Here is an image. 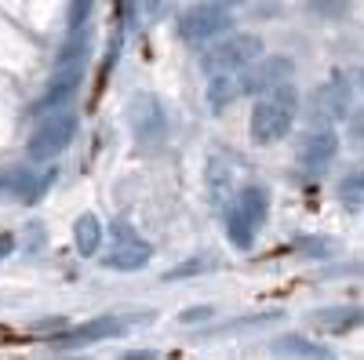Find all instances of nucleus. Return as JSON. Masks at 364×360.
I'll use <instances>...</instances> for the list:
<instances>
[{
    "mask_svg": "<svg viewBox=\"0 0 364 360\" xmlns=\"http://www.w3.org/2000/svg\"><path fill=\"white\" fill-rule=\"evenodd\" d=\"M295 113H299L295 87L281 84V87H273V92H262L255 109H252V142L255 146L281 142L295 124Z\"/></svg>",
    "mask_w": 364,
    "mask_h": 360,
    "instance_id": "1",
    "label": "nucleus"
},
{
    "mask_svg": "<svg viewBox=\"0 0 364 360\" xmlns=\"http://www.w3.org/2000/svg\"><path fill=\"white\" fill-rule=\"evenodd\" d=\"M259 51H262V40L259 37H252V33H237V37H226V40H219V44H211L208 51H204V58H200V66H204V73H237V70H245V66H252L255 58H259Z\"/></svg>",
    "mask_w": 364,
    "mask_h": 360,
    "instance_id": "2",
    "label": "nucleus"
},
{
    "mask_svg": "<svg viewBox=\"0 0 364 360\" xmlns=\"http://www.w3.org/2000/svg\"><path fill=\"white\" fill-rule=\"evenodd\" d=\"M73 135H77V116L73 113H55L51 120H44V124L29 135V157L48 160L55 153H63V149L73 142Z\"/></svg>",
    "mask_w": 364,
    "mask_h": 360,
    "instance_id": "3",
    "label": "nucleus"
},
{
    "mask_svg": "<svg viewBox=\"0 0 364 360\" xmlns=\"http://www.w3.org/2000/svg\"><path fill=\"white\" fill-rule=\"evenodd\" d=\"M154 255V248L128 226V222H117L113 226V248L106 251V266L120 269V273H132V269H142Z\"/></svg>",
    "mask_w": 364,
    "mask_h": 360,
    "instance_id": "4",
    "label": "nucleus"
},
{
    "mask_svg": "<svg viewBox=\"0 0 364 360\" xmlns=\"http://www.w3.org/2000/svg\"><path fill=\"white\" fill-rule=\"evenodd\" d=\"M230 26V15L223 8H190L186 15H178V37L186 40V44H208V40H215L223 29Z\"/></svg>",
    "mask_w": 364,
    "mask_h": 360,
    "instance_id": "5",
    "label": "nucleus"
},
{
    "mask_svg": "<svg viewBox=\"0 0 364 360\" xmlns=\"http://www.w3.org/2000/svg\"><path fill=\"white\" fill-rule=\"evenodd\" d=\"M128 120H132V131L142 146H161L164 135H168V124H164V113L157 106L154 95H135L132 99V109H128Z\"/></svg>",
    "mask_w": 364,
    "mask_h": 360,
    "instance_id": "6",
    "label": "nucleus"
},
{
    "mask_svg": "<svg viewBox=\"0 0 364 360\" xmlns=\"http://www.w3.org/2000/svg\"><path fill=\"white\" fill-rule=\"evenodd\" d=\"M128 320L124 317H95L80 327H70V332H58L51 342L63 346V349H77V346H91V342H102V339H117L124 335Z\"/></svg>",
    "mask_w": 364,
    "mask_h": 360,
    "instance_id": "7",
    "label": "nucleus"
},
{
    "mask_svg": "<svg viewBox=\"0 0 364 360\" xmlns=\"http://www.w3.org/2000/svg\"><path fill=\"white\" fill-rule=\"evenodd\" d=\"M237 77H240V92L245 95H262V92H273V87L288 84L291 62L288 58H266V62H259V66L237 70Z\"/></svg>",
    "mask_w": 364,
    "mask_h": 360,
    "instance_id": "8",
    "label": "nucleus"
},
{
    "mask_svg": "<svg viewBox=\"0 0 364 360\" xmlns=\"http://www.w3.org/2000/svg\"><path fill=\"white\" fill-rule=\"evenodd\" d=\"M55 182V168H37V164H26V168H15L11 175L0 178V186H8L11 193H18V200L26 204H37Z\"/></svg>",
    "mask_w": 364,
    "mask_h": 360,
    "instance_id": "9",
    "label": "nucleus"
},
{
    "mask_svg": "<svg viewBox=\"0 0 364 360\" xmlns=\"http://www.w3.org/2000/svg\"><path fill=\"white\" fill-rule=\"evenodd\" d=\"M336 153H339V135H336V128H314L306 138H302V149H299V160H302V168H306L310 175H317V171H324L331 160H336Z\"/></svg>",
    "mask_w": 364,
    "mask_h": 360,
    "instance_id": "10",
    "label": "nucleus"
},
{
    "mask_svg": "<svg viewBox=\"0 0 364 360\" xmlns=\"http://www.w3.org/2000/svg\"><path fill=\"white\" fill-rule=\"evenodd\" d=\"M310 324L321 327V332L343 335V332H353V327H364V306H328V310H317Z\"/></svg>",
    "mask_w": 364,
    "mask_h": 360,
    "instance_id": "11",
    "label": "nucleus"
},
{
    "mask_svg": "<svg viewBox=\"0 0 364 360\" xmlns=\"http://www.w3.org/2000/svg\"><path fill=\"white\" fill-rule=\"evenodd\" d=\"M102 222H99V215L95 212H84L77 222H73V244H77V251L84 255V258H91L95 251H102Z\"/></svg>",
    "mask_w": 364,
    "mask_h": 360,
    "instance_id": "12",
    "label": "nucleus"
},
{
    "mask_svg": "<svg viewBox=\"0 0 364 360\" xmlns=\"http://www.w3.org/2000/svg\"><path fill=\"white\" fill-rule=\"evenodd\" d=\"M230 197H233V178H230L226 164L219 157L208 160V204L215 207V212H226Z\"/></svg>",
    "mask_w": 364,
    "mask_h": 360,
    "instance_id": "13",
    "label": "nucleus"
},
{
    "mask_svg": "<svg viewBox=\"0 0 364 360\" xmlns=\"http://www.w3.org/2000/svg\"><path fill=\"white\" fill-rule=\"evenodd\" d=\"M77 84H80V66L73 62V66H66L63 73H58V80L48 87V95L37 102V113H48V109H58L73 92H77Z\"/></svg>",
    "mask_w": 364,
    "mask_h": 360,
    "instance_id": "14",
    "label": "nucleus"
},
{
    "mask_svg": "<svg viewBox=\"0 0 364 360\" xmlns=\"http://www.w3.org/2000/svg\"><path fill=\"white\" fill-rule=\"evenodd\" d=\"M237 212L248 219L252 229H259L269 219V197H266V190L262 186H245L240 197H237Z\"/></svg>",
    "mask_w": 364,
    "mask_h": 360,
    "instance_id": "15",
    "label": "nucleus"
},
{
    "mask_svg": "<svg viewBox=\"0 0 364 360\" xmlns=\"http://www.w3.org/2000/svg\"><path fill=\"white\" fill-rule=\"evenodd\" d=\"M240 95V77L237 73H215L211 77V84H208V106L215 109V113H223L226 106H233Z\"/></svg>",
    "mask_w": 364,
    "mask_h": 360,
    "instance_id": "16",
    "label": "nucleus"
},
{
    "mask_svg": "<svg viewBox=\"0 0 364 360\" xmlns=\"http://www.w3.org/2000/svg\"><path fill=\"white\" fill-rule=\"evenodd\" d=\"M317 116H324V120L346 116V84L343 80H331L328 87L317 92Z\"/></svg>",
    "mask_w": 364,
    "mask_h": 360,
    "instance_id": "17",
    "label": "nucleus"
},
{
    "mask_svg": "<svg viewBox=\"0 0 364 360\" xmlns=\"http://www.w3.org/2000/svg\"><path fill=\"white\" fill-rule=\"evenodd\" d=\"M226 236H230V244H237L240 251H248L255 244V229L248 226V219L240 215L237 207H233V212H226Z\"/></svg>",
    "mask_w": 364,
    "mask_h": 360,
    "instance_id": "18",
    "label": "nucleus"
},
{
    "mask_svg": "<svg viewBox=\"0 0 364 360\" xmlns=\"http://www.w3.org/2000/svg\"><path fill=\"white\" fill-rule=\"evenodd\" d=\"M277 349H281V353H302V356H321V360H328V356H331L328 349L310 346V342H302V339H281V342H277Z\"/></svg>",
    "mask_w": 364,
    "mask_h": 360,
    "instance_id": "19",
    "label": "nucleus"
},
{
    "mask_svg": "<svg viewBox=\"0 0 364 360\" xmlns=\"http://www.w3.org/2000/svg\"><path fill=\"white\" fill-rule=\"evenodd\" d=\"M339 190H343L346 197L357 193V190H364V171H350V175L343 178V186H339Z\"/></svg>",
    "mask_w": 364,
    "mask_h": 360,
    "instance_id": "20",
    "label": "nucleus"
},
{
    "mask_svg": "<svg viewBox=\"0 0 364 360\" xmlns=\"http://www.w3.org/2000/svg\"><path fill=\"white\" fill-rule=\"evenodd\" d=\"M350 135H353V142H360V146H364V113L350 120Z\"/></svg>",
    "mask_w": 364,
    "mask_h": 360,
    "instance_id": "21",
    "label": "nucleus"
},
{
    "mask_svg": "<svg viewBox=\"0 0 364 360\" xmlns=\"http://www.w3.org/2000/svg\"><path fill=\"white\" fill-rule=\"evenodd\" d=\"M204 317H211V310H208V306H193L190 313H182V320H186V324H193V320H204Z\"/></svg>",
    "mask_w": 364,
    "mask_h": 360,
    "instance_id": "22",
    "label": "nucleus"
},
{
    "mask_svg": "<svg viewBox=\"0 0 364 360\" xmlns=\"http://www.w3.org/2000/svg\"><path fill=\"white\" fill-rule=\"evenodd\" d=\"M11 248H15V240H11V236H0V258H8Z\"/></svg>",
    "mask_w": 364,
    "mask_h": 360,
    "instance_id": "23",
    "label": "nucleus"
},
{
    "mask_svg": "<svg viewBox=\"0 0 364 360\" xmlns=\"http://www.w3.org/2000/svg\"><path fill=\"white\" fill-rule=\"evenodd\" d=\"M124 360H154V353H128Z\"/></svg>",
    "mask_w": 364,
    "mask_h": 360,
    "instance_id": "24",
    "label": "nucleus"
},
{
    "mask_svg": "<svg viewBox=\"0 0 364 360\" xmlns=\"http://www.w3.org/2000/svg\"><path fill=\"white\" fill-rule=\"evenodd\" d=\"M146 8H149V11H157V8H161V0H146Z\"/></svg>",
    "mask_w": 364,
    "mask_h": 360,
    "instance_id": "25",
    "label": "nucleus"
},
{
    "mask_svg": "<svg viewBox=\"0 0 364 360\" xmlns=\"http://www.w3.org/2000/svg\"><path fill=\"white\" fill-rule=\"evenodd\" d=\"M357 84H360V92H364V73H360V77H357Z\"/></svg>",
    "mask_w": 364,
    "mask_h": 360,
    "instance_id": "26",
    "label": "nucleus"
}]
</instances>
